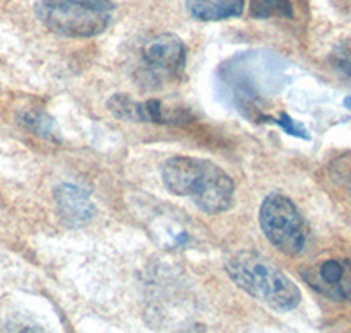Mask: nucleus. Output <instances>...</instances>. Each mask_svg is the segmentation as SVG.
<instances>
[{"mask_svg": "<svg viewBox=\"0 0 351 333\" xmlns=\"http://www.w3.org/2000/svg\"><path fill=\"white\" fill-rule=\"evenodd\" d=\"M162 181L172 195L192 199L206 214L225 212L234 204V181L209 160L172 156L162 165Z\"/></svg>", "mask_w": 351, "mask_h": 333, "instance_id": "nucleus-1", "label": "nucleus"}, {"mask_svg": "<svg viewBox=\"0 0 351 333\" xmlns=\"http://www.w3.org/2000/svg\"><path fill=\"white\" fill-rule=\"evenodd\" d=\"M227 272L241 290L271 309L288 312L300 304V290L271 260L255 251H241L227 262Z\"/></svg>", "mask_w": 351, "mask_h": 333, "instance_id": "nucleus-2", "label": "nucleus"}, {"mask_svg": "<svg viewBox=\"0 0 351 333\" xmlns=\"http://www.w3.org/2000/svg\"><path fill=\"white\" fill-rule=\"evenodd\" d=\"M111 0H39L37 16L55 34L65 37H93L111 21Z\"/></svg>", "mask_w": 351, "mask_h": 333, "instance_id": "nucleus-3", "label": "nucleus"}, {"mask_svg": "<svg viewBox=\"0 0 351 333\" xmlns=\"http://www.w3.org/2000/svg\"><path fill=\"white\" fill-rule=\"evenodd\" d=\"M260 228L276 249L297 256L307 246L309 228L297 206L281 193H271L263 199L258 212Z\"/></svg>", "mask_w": 351, "mask_h": 333, "instance_id": "nucleus-4", "label": "nucleus"}, {"mask_svg": "<svg viewBox=\"0 0 351 333\" xmlns=\"http://www.w3.org/2000/svg\"><path fill=\"white\" fill-rule=\"evenodd\" d=\"M141 65L146 77L153 83L180 79L186 65V48L183 40L172 34L152 37L141 48Z\"/></svg>", "mask_w": 351, "mask_h": 333, "instance_id": "nucleus-5", "label": "nucleus"}, {"mask_svg": "<svg viewBox=\"0 0 351 333\" xmlns=\"http://www.w3.org/2000/svg\"><path fill=\"white\" fill-rule=\"evenodd\" d=\"M108 108L116 118L125 119V121H137V123L183 125L192 119L186 109H169L160 100L137 102L128 95L111 97Z\"/></svg>", "mask_w": 351, "mask_h": 333, "instance_id": "nucleus-6", "label": "nucleus"}, {"mask_svg": "<svg viewBox=\"0 0 351 333\" xmlns=\"http://www.w3.org/2000/svg\"><path fill=\"white\" fill-rule=\"evenodd\" d=\"M302 278L324 297L351 301V258H328L302 272Z\"/></svg>", "mask_w": 351, "mask_h": 333, "instance_id": "nucleus-7", "label": "nucleus"}, {"mask_svg": "<svg viewBox=\"0 0 351 333\" xmlns=\"http://www.w3.org/2000/svg\"><path fill=\"white\" fill-rule=\"evenodd\" d=\"M58 209L67 221L71 223H84L92 218L95 212L90 195L74 184H62L55 193Z\"/></svg>", "mask_w": 351, "mask_h": 333, "instance_id": "nucleus-8", "label": "nucleus"}, {"mask_svg": "<svg viewBox=\"0 0 351 333\" xmlns=\"http://www.w3.org/2000/svg\"><path fill=\"white\" fill-rule=\"evenodd\" d=\"M246 0H186L190 16L199 21H223L243 14Z\"/></svg>", "mask_w": 351, "mask_h": 333, "instance_id": "nucleus-9", "label": "nucleus"}, {"mask_svg": "<svg viewBox=\"0 0 351 333\" xmlns=\"http://www.w3.org/2000/svg\"><path fill=\"white\" fill-rule=\"evenodd\" d=\"M327 171L332 186L351 206V153L335 156Z\"/></svg>", "mask_w": 351, "mask_h": 333, "instance_id": "nucleus-10", "label": "nucleus"}, {"mask_svg": "<svg viewBox=\"0 0 351 333\" xmlns=\"http://www.w3.org/2000/svg\"><path fill=\"white\" fill-rule=\"evenodd\" d=\"M253 18H293V0H250Z\"/></svg>", "mask_w": 351, "mask_h": 333, "instance_id": "nucleus-11", "label": "nucleus"}, {"mask_svg": "<svg viewBox=\"0 0 351 333\" xmlns=\"http://www.w3.org/2000/svg\"><path fill=\"white\" fill-rule=\"evenodd\" d=\"M25 127L46 140H60V130L55 119L44 111H30L23 116Z\"/></svg>", "mask_w": 351, "mask_h": 333, "instance_id": "nucleus-12", "label": "nucleus"}, {"mask_svg": "<svg viewBox=\"0 0 351 333\" xmlns=\"http://www.w3.org/2000/svg\"><path fill=\"white\" fill-rule=\"evenodd\" d=\"M328 62L335 72H339L346 79H351V37L332 49Z\"/></svg>", "mask_w": 351, "mask_h": 333, "instance_id": "nucleus-13", "label": "nucleus"}, {"mask_svg": "<svg viewBox=\"0 0 351 333\" xmlns=\"http://www.w3.org/2000/svg\"><path fill=\"white\" fill-rule=\"evenodd\" d=\"M272 121H274V123L278 125V127H280V128H283V130L287 132V134L293 135V137H299V139H306V140L309 139V137H311V135L307 134L306 128H304V125L297 123L295 119H291L290 116L285 114V112L280 116V118L272 119Z\"/></svg>", "mask_w": 351, "mask_h": 333, "instance_id": "nucleus-14", "label": "nucleus"}, {"mask_svg": "<svg viewBox=\"0 0 351 333\" xmlns=\"http://www.w3.org/2000/svg\"><path fill=\"white\" fill-rule=\"evenodd\" d=\"M9 333H44V330L36 323L20 319V321H12L9 325Z\"/></svg>", "mask_w": 351, "mask_h": 333, "instance_id": "nucleus-15", "label": "nucleus"}, {"mask_svg": "<svg viewBox=\"0 0 351 333\" xmlns=\"http://www.w3.org/2000/svg\"><path fill=\"white\" fill-rule=\"evenodd\" d=\"M344 108L351 111V97H346V99H344Z\"/></svg>", "mask_w": 351, "mask_h": 333, "instance_id": "nucleus-16", "label": "nucleus"}]
</instances>
